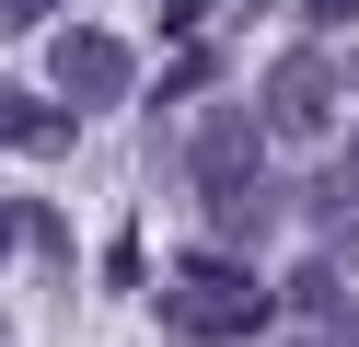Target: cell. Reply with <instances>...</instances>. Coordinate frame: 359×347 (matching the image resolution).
I'll return each instance as SVG.
<instances>
[{"mask_svg": "<svg viewBox=\"0 0 359 347\" xmlns=\"http://www.w3.org/2000/svg\"><path fill=\"white\" fill-rule=\"evenodd\" d=\"M47 93H58L70 116L128 104V93H140V58H128V35H104V23H70V35L47 46Z\"/></svg>", "mask_w": 359, "mask_h": 347, "instance_id": "obj_3", "label": "cell"}, {"mask_svg": "<svg viewBox=\"0 0 359 347\" xmlns=\"http://www.w3.org/2000/svg\"><path fill=\"white\" fill-rule=\"evenodd\" d=\"M163 313H174V336L232 347V336H255V324H266V278H255V266H232V254H197V266H174Z\"/></svg>", "mask_w": 359, "mask_h": 347, "instance_id": "obj_2", "label": "cell"}, {"mask_svg": "<svg viewBox=\"0 0 359 347\" xmlns=\"http://www.w3.org/2000/svg\"><path fill=\"white\" fill-rule=\"evenodd\" d=\"M58 12V0H0V23H47Z\"/></svg>", "mask_w": 359, "mask_h": 347, "instance_id": "obj_8", "label": "cell"}, {"mask_svg": "<svg viewBox=\"0 0 359 347\" xmlns=\"http://www.w3.org/2000/svg\"><path fill=\"white\" fill-rule=\"evenodd\" d=\"M12 231H24V220H12V208H0V243H12Z\"/></svg>", "mask_w": 359, "mask_h": 347, "instance_id": "obj_9", "label": "cell"}, {"mask_svg": "<svg viewBox=\"0 0 359 347\" xmlns=\"http://www.w3.org/2000/svg\"><path fill=\"white\" fill-rule=\"evenodd\" d=\"M70 128H81L70 104H24V93H0V139H12V151H35V162H58V151H70Z\"/></svg>", "mask_w": 359, "mask_h": 347, "instance_id": "obj_5", "label": "cell"}, {"mask_svg": "<svg viewBox=\"0 0 359 347\" xmlns=\"http://www.w3.org/2000/svg\"><path fill=\"white\" fill-rule=\"evenodd\" d=\"M186 174H197V208H209L232 243H255V231L278 220V197H266V128H255L243 104L197 116V139H186Z\"/></svg>", "mask_w": 359, "mask_h": 347, "instance_id": "obj_1", "label": "cell"}, {"mask_svg": "<svg viewBox=\"0 0 359 347\" xmlns=\"http://www.w3.org/2000/svg\"><path fill=\"white\" fill-rule=\"evenodd\" d=\"M290 301H302L313 324H348V278H336V254H325V266H302V290H290Z\"/></svg>", "mask_w": 359, "mask_h": 347, "instance_id": "obj_6", "label": "cell"}, {"mask_svg": "<svg viewBox=\"0 0 359 347\" xmlns=\"http://www.w3.org/2000/svg\"><path fill=\"white\" fill-rule=\"evenodd\" d=\"M255 128H266V139H325V128H336V58H325V46H290V58L266 69Z\"/></svg>", "mask_w": 359, "mask_h": 347, "instance_id": "obj_4", "label": "cell"}, {"mask_svg": "<svg viewBox=\"0 0 359 347\" xmlns=\"http://www.w3.org/2000/svg\"><path fill=\"white\" fill-rule=\"evenodd\" d=\"M348 12H359V0H302V23H313V35H336Z\"/></svg>", "mask_w": 359, "mask_h": 347, "instance_id": "obj_7", "label": "cell"}]
</instances>
